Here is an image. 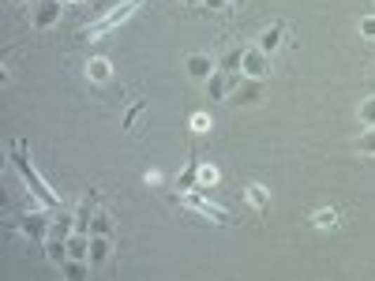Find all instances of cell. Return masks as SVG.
<instances>
[{
  "mask_svg": "<svg viewBox=\"0 0 375 281\" xmlns=\"http://www.w3.org/2000/svg\"><path fill=\"white\" fill-rule=\"evenodd\" d=\"M8 158H12V165L19 169V177H23V184H27V191L41 203V207H49V210H60V207H64L60 196L49 188L46 180L38 177V169L30 165V158H27V143H23V139H12V143H8Z\"/></svg>",
  "mask_w": 375,
  "mask_h": 281,
  "instance_id": "6da1fadb",
  "label": "cell"
},
{
  "mask_svg": "<svg viewBox=\"0 0 375 281\" xmlns=\"http://www.w3.org/2000/svg\"><path fill=\"white\" fill-rule=\"evenodd\" d=\"M143 8V0H124V4H117L113 12H109L105 19H98V23L86 30V38H102V34H109V30H117V27H124L131 15H136Z\"/></svg>",
  "mask_w": 375,
  "mask_h": 281,
  "instance_id": "7a4b0ae2",
  "label": "cell"
},
{
  "mask_svg": "<svg viewBox=\"0 0 375 281\" xmlns=\"http://www.w3.org/2000/svg\"><path fill=\"white\" fill-rule=\"evenodd\" d=\"M180 203H184L188 210L203 214V218H206V221H214V225H225V221H229V214H225L222 207H214V203H206L195 188H192V191H180Z\"/></svg>",
  "mask_w": 375,
  "mask_h": 281,
  "instance_id": "3957f363",
  "label": "cell"
},
{
  "mask_svg": "<svg viewBox=\"0 0 375 281\" xmlns=\"http://www.w3.org/2000/svg\"><path fill=\"white\" fill-rule=\"evenodd\" d=\"M240 71H244L248 79H267V75H270V57L259 46H251V49H244V64H240Z\"/></svg>",
  "mask_w": 375,
  "mask_h": 281,
  "instance_id": "277c9868",
  "label": "cell"
},
{
  "mask_svg": "<svg viewBox=\"0 0 375 281\" xmlns=\"http://www.w3.org/2000/svg\"><path fill=\"white\" fill-rule=\"evenodd\" d=\"M49 210H30L23 221H19V233L23 236H30V240H46L49 236Z\"/></svg>",
  "mask_w": 375,
  "mask_h": 281,
  "instance_id": "5b68a950",
  "label": "cell"
},
{
  "mask_svg": "<svg viewBox=\"0 0 375 281\" xmlns=\"http://www.w3.org/2000/svg\"><path fill=\"white\" fill-rule=\"evenodd\" d=\"M60 15H64V0H41V4L34 8V30L57 27Z\"/></svg>",
  "mask_w": 375,
  "mask_h": 281,
  "instance_id": "8992f818",
  "label": "cell"
},
{
  "mask_svg": "<svg viewBox=\"0 0 375 281\" xmlns=\"http://www.w3.org/2000/svg\"><path fill=\"white\" fill-rule=\"evenodd\" d=\"M229 102L240 105V109H248V105H259L263 102V79H248V83H240L233 94H229Z\"/></svg>",
  "mask_w": 375,
  "mask_h": 281,
  "instance_id": "52a82bcc",
  "label": "cell"
},
{
  "mask_svg": "<svg viewBox=\"0 0 375 281\" xmlns=\"http://www.w3.org/2000/svg\"><path fill=\"white\" fill-rule=\"evenodd\" d=\"M184 71L192 75V79H211V75L218 71V60L211 57V53H192V57L184 60Z\"/></svg>",
  "mask_w": 375,
  "mask_h": 281,
  "instance_id": "ba28073f",
  "label": "cell"
},
{
  "mask_svg": "<svg viewBox=\"0 0 375 281\" xmlns=\"http://www.w3.org/2000/svg\"><path fill=\"white\" fill-rule=\"evenodd\" d=\"M75 233V214H68V210H53V221H49V236L53 240H68V236ZM46 236V240H49Z\"/></svg>",
  "mask_w": 375,
  "mask_h": 281,
  "instance_id": "9c48e42d",
  "label": "cell"
},
{
  "mask_svg": "<svg viewBox=\"0 0 375 281\" xmlns=\"http://www.w3.org/2000/svg\"><path fill=\"white\" fill-rule=\"evenodd\" d=\"M86 79H91L94 86L113 83V64H109L105 57H91V60H86Z\"/></svg>",
  "mask_w": 375,
  "mask_h": 281,
  "instance_id": "30bf717a",
  "label": "cell"
},
{
  "mask_svg": "<svg viewBox=\"0 0 375 281\" xmlns=\"http://www.w3.org/2000/svg\"><path fill=\"white\" fill-rule=\"evenodd\" d=\"M285 30H289L285 23H270V27H267V30H263V34H259V49L267 53V57H270V53H274V49H278L282 41H285Z\"/></svg>",
  "mask_w": 375,
  "mask_h": 281,
  "instance_id": "8fae6325",
  "label": "cell"
},
{
  "mask_svg": "<svg viewBox=\"0 0 375 281\" xmlns=\"http://www.w3.org/2000/svg\"><path fill=\"white\" fill-rule=\"evenodd\" d=\"M244 199H248V207H251V210L267 214V207H270V191H267V184H248V188H244Z\"/></svg>",
  "mask_w": 375,
  "mask_h": 281,
  "instance_id": "7c38bea8",
  "label": "cell"
},
{
  "mask_svg": "<svg viewBox=\"0 0 375 281\" xmlns=\"http://www.w3.org/2000/svg\"><path fill=\"white\" fill-rule=\"evenodd\" d=\"M206 94H211V102H225V94H229V71L218 68L211 79H206Z\"/></svg>",
  "mask_w": 375,
  "mask_h": 281,
  "instance_id": "4fadbf2b",
  "label": "cell"
},
{
  "mask_svg": "<svg viewBox=\"0 0 375 281\" xmlns=\"http://www.w3.org/2000/svg\"><path fill=\"white\" fill-rule=\"evenodd\" d=\"M105 259H109V236H94L91 233V270H98V266H105Z\"/></svg>",
  "mask_w": 375,
  "mask_h": 281,
  "instance_id": "5bb4252c",
  "label": "cell"
},
{
  "mask_svg": "<svg viewBox=\"0 0 375 281\" xmlns=\"http://www.w3.org/2000/svg\"><path fill=\"white\" fill-rule=\"evenodd\" d=\"M113 225H117V221H113V214H109L105 207L94 210V218H91V233H94V236H113Z\"/></svg>",
  "mask_w": 375,
  "mask_h": 281,
  "instance_id": "9a60e30c",
  "label": "cell"
},
{
  "mask_svg": "<svg viewBox=\"0 0 375 281\" xmlns=\"http://www.w3.org/2000/svg\"><path fill=\"white\" fill-rule=\"evenodd\" d=\"M176 188L180 191H192V188H199V158H192L184 165V172L176 177Z\"/></svg>",
  "mask_w": 375,
  "mask_h": 281,
  "instance_id": "2e32d148",
  "label": "cell"
},
{
  "mask_svg": "<svg viewBox=\"0 0 375 281\" xmlns=\"http://www.w3.org/2000/svg\"><path fill=\"white\" fill-rule=\"evenodd\" d=\"M338 221H341V210H338V207H323V210L312 214V225H315V229H334Z\"/></svg>",
  "mask_w": 375,
  "mask_h": 281,
  "instance_id": "e0dca14e",
  "label": "cell"
},
{
  "mask_svg": "<svg viewBox=\"0 0 375 281\" xmlns=\"http://www.w3.org/2000/svg\"><path fill=\"white\" fill-rule=\"evenodd\" d=\"M41 244H46V255L53 259V263H57V266H64V263H68V240H53V236H49V240H41Z\"/></svg>",
  "mask_w": 375,
  "mask_h": 281,
  "instance_id": "ac0fdd59",
  "label": "cell"
},
{
  "mask_svg": "<svg viewBox=\"0 0 375 281\" xmlns=\"http://www.w3.org/2000/svg\"><path fill=\"white\" fill-rule=\"evenodd\" d=\"M244 49H248V46H233L222 60H218V68H222V71H237L240 64H244Z\"/></svg>",
  "mask_w": 375,
  "mask_h": 281,
  "instance_id": "d6986e66",
  "label": "cell"
},
{
  "mask_svg": "<svg viewBox=\"0 0 375 281\" xmlns=\"http://www.w3.org/2000/svg\"><path fill=\"white\" fill-rule=\"evenodd\" d=\"M60 274L68 281H83L86 274H91V263H79V259H68V263L60 266Z\"/></svg>",
  "mask_w": 375,
  "mask_h": 281,
  "instance_id": "ffe728a7",
  "label": "cell"
},
{
  "mask_svg": "<svg viewBox=\"0 0 375 281\" xmlns=\"http://www.w3.org/2000/svg\"><path fill=\"white\" fill-rule=\"evenodd\" d=\"M218 177H222L218 165H211V161H199V188H214Z\"/></svg>",
  "mask_w": 375,
  "mask_h": 281,
  "instance_id": "44dd1931",
  "label": "cell"
},
{
  "mask_svg": "<svg viewBox=\"0 0 375 281\" xmlns=\"http://www.w3.org/2000/svg\"><path fill=\"white\" fill-rule=\"evenodd\" d=\"M360 150V154H375V128H364V132L357 135V143H353Z\"/></svg>",
  "mask_w": 375,
  "mask_h": 281,
  "instance_id": "7402d4cb",
  "label": "cell"
},
{
  "mask_svg": "<svg viewBox=\"0 0 375 281\" xmlns=\"http://www.w3.org/2000/svg\"><path fill=\"white\" fill-rule=\"evenodd\" d=\"M357 116L364 121V128H375V98H364L360 109H357Z\"/></svg>",
  "mask_w": 375,
  "mask_h": 281,
  "instance_id": "603a6c76",
  "label": "cell"
},
{
  "mask_svg": "<svg viewBox=\"0 0 375 281\" xmlns=\"http://www.w3.org/2000/svg\"><path fill=\"white\" fill-rule=\"evenodd\" d=\"M188 128H192V132H211V116H206V113H192V116H188Z\"/></svg>",
  "mask_w": 375,
  "mask_h": 281,
  "instance_id": "cb8c5ba5",
  "label": "cell"
},
{
  "mask_svg": "<svg viewBox=\"0 0 375 281\" xmlns=\"http://www.w3.org/2000/svg\"><path fill=\"white\" fill-rule=\"evenodd\" d=\"M143 105H147V98H139V102H136V105H131V109H128V116H124V132H131V128H136L139 113H143Z\"/></svg>",
  "mask_w": 375,
  "mask_h": 281,
  "instance_id": "d4e9b609",
  "label": "cell"
},
{
  "mask_svg": "<svg viewBox=\"0 0 375 281\" xmlns=\"http://www.w3.org/2000/svg\"><path fill=\"white\" fill-rule=\"evenodd\" d=\"M360 34L368 38V41H375V15H364L360 19Z\"/></svg>",
  "mask_w": 375,
  "mask_h": 281,
  "instance_id": "484cf974",
  "label": "cell"
},
{
  "mask_svg": "<svg viewBox=\"0 0 375 281\" xmlns=\"http://www.w3.org/2000/svg\"><path fill=\"white\" fill-rule=\"evenodd\" d=\"M203 4H206V8H225L229 0H203Z\"/></svg>",
  "mask_w": 375,
  "mask_h": 281,
  "instance_id": "4316f807",
  "label": "cell"
},
{
  "mask_svg": "<svg viewBox=\"0 0 375 281\" xmlns=\"http://www.w3.org/2000/svg\"><path fill=\"white\" fill-rule=\"evenodd\" d=\"M184 4H203V0H184Z\"/></svg>",
  "mask_w": 375,
  "mask_h": 281,
  "instance_id": "83f0119b",
  "label": "cell"
},
{
  "mask_svg": "<svg viewBox=\"0 0 375 281\" xmlns=\"http://www.w3.org/2000/svg\"><path fill=\"white\" fill-rule=\"evenodd\" d=\"M12 4H23V0H12Z\"/></svg>",
  "mask_w": 375,
  "mask_h": 281,
  "instance_id": "f1b7e54d",
  "label": "cell"
}]
</instances>
